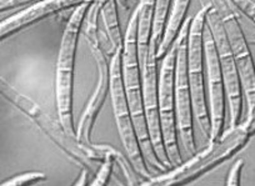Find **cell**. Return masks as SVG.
Here are the masks:
<instances>
[{
    "label": "cell",
    "instance_id": "6da1fadb",
    "mask_svg": "<svg viewBox=\"0 0 255 186\" xmlns=\"http://www.w3.org/2000/svg\"><path fill=\"white\" fill-rule=\"evenodd\" d=\"M250 134L247 121L237 126H229L217 141H208L203 150L197 151L183 161L180 165L174 166L165 173L158 174L141 185L146 186H183L194 183L202 176L217 169L225 161L234 158L249 144Z\"/></svg>",
    "mask_w": 255,
    "mask_h": 186
},
{
    "label": "cell",
    "instance_id": "7a4b0ae2",
    "mask_svg": "<svg viewBox=\"0 0 255 186\" xmlns=\"http://www.w3.org/2000/svg\"><path fill=\"white\" fill-rule=\"evenodd\" d=\"M138 19L139 14L135 9L131 13L127 31L124 35V45H123V80H124L125 94L130 107L131 116L135 125L136 135L139 138L141 150L149 169L158 171L159 174L165 173L168 169L160 163L154 151L149 135L148 125H146L145 112H144L143 100V72L140 67L138 49Z\"/></svg>",
    "mask_w": 255,
    "mask_h": 186
},
{
    "label": "cell",
    "instance_id": "3957f363",
    "mask_svg": "<svg viewBox=\"0 0 255 186\" xmlns=\"http://www.w3.org/2000/svg\"><path fill=\"white\" fill-rule=\"evenodd\" d=\"M0 94L16 109L30 117L34 124L38 125V128L70 159L77 161L83 169H88L90 173H97V165H100L103 159L105 158L107 145H87L80 143L75 136L70 135L64 129L59 120L54 121L35 101L20 94L3 78L0 79Z\"/></svg>",
    "mask_w": 255,
    "mask_h": 186
},
{
    "label": "cell",
    "instance_id": "277c9868",
    "mask_svg": "<svg viewBox=\"0 0 255 186\" xmlns=\"http://www.w3.org/2000/svg\"><path fill=\"white\" fill-rule=\"evenodd\" d=\"M95 1V0H94ZM93 1L85 3L72 10L64 28L55 68V102L58 120L70 135L77 138V129L73 119V84L78 40L84 26L88 9Z\"/></svg>",
    "mask_w": 255,
    "mask_h": 186
},
{
    "label": "cell",
    "instance_id": "5b68a950",
    "mask_svg": "<svg viewBox=\"0 0 255 186\" xmlns=\"http://www.w3.org/2000/svg\"><path fill=\"white\" fill-rule=\"evenodd\" d=\"M100 10L97 0L88 9L84 20V36L98 68V83L85 106L77 126V139L80 143L93 145L92 134L98 115L102 111L105 99L110 94V58L107 55L100 39Z\"/></svg>",
    "mask_w": 255,
    "mask_h": 186
},
{
    "label": "cell",
    "instance_id": "8992f818",
    "mask_svg": "<svg viewBox=\"0 0 255 186\" xmlns=\"http://www.w3.org/2000/svg\"><path fill=\"white\" fill-rule=\"evenodd\" d=\"M110 99H112L118 133L127 158L129 159L134 170L143 180V183L148 181L149 179L153 178V175L144 158L127 94H125L124 80H123V48H118L110 59Z\"/></svg>",
    "mask_w": 255,
    "mask_h": 186
},
{
    "label": "cell",
    "instance_id": "52a82bcc",
    "mask_svg": "<svg viewBox=\"0 0 255 186\" xmlns=\"http://www.w3.org/2000/svg\"><path fill=\"white\" fill-rule=\"evenodd\" d=\"M203 8L195 14L190 21L188 35V77L190 84L193 110L198 125L203 135L209 140L212 133L209 106L205 95V75H204V41L203 31L207 23V13L212 6L209 0H200Z\"/></svg>",
    "mask_w": 255,
    "mask_h": 186
},
{
    "label": "cell",
    "instance_id": "ba28073f",
    "mask_svg": "<svg viewBox=\"0 0 255 186\" xmlns=\"http://www.w3.org/2000/svg\"><path fill=\"white\" fill-rule=\"evenodd\" d=\"M213 8L219 14L227 33L228 41L239 72L244 101L247 105V117L250 120L255 114V63L240 24L239 15L229 0H209Z\"/></svg>",
    "mask_w": 255,
    "mask_h": 186
},
{
    "label": "cell",
    "instance_id": "9c48e42d",
    "mask_svg": "<svg viewBox=\"0 0 255 186\" xmlns=\"http://www.w3.org/2000/svg\"><path fill=\"white\" fill-rule=\"evenodd\" d=\"M190 21L191 18L186 19L176 38L178 51L175 65L176 128L179 140L189 156L197 153L194 138V110L188 77V35Z\"/></svg>",
    "mask_w": 255,
    "mask_h": 186
},
{
    "label": "cell",
    "instance_id": "30bf717a",
    "mask_svg": "<svg viewBox=\"0 0 255 186\" xmlns=\"http://www.w3.org/2000/svg\"><path fill=\"white\" fill-rule=\"evenodd\" d=\"M178 45L173 44L168 53L160 60V69L158 78L159 114H160L161 134L164 145L170 164L178 166L183 163L179 148L178 128H176L175 112V65Z\"/></svg>",
    "mask_w": 255,
    "mask_h": 186
},
{
    "label": "cell",
    "instance_id": "8fae6325",
    "mask_svg": "<svg viewBox=\"0 0 255 186\" xmlns=\"http://www.w3.org/2000/svg\"><path fill=\"white\" fill-rule=\"evenodd\" d=\"M207 24L213 34L218 56H219V65L223 80H224L225 92H227L228 107H229L230 126H237L240 122H243L244 94H243L239 72H238L234 56H233L232 49L228 41L224 25H223L219 14L213 6H210L207 13Z\"/></svg>",
    "mask_w": 255,
    "mask_h": 186
},
{
    "label": "cell",
    "instance_id": "7c38bea8",
    "mask_svg": "<svg viewBox=\"0 0 255 186\" xmlns=\"http://www.w3.org/2000/svg\"><path fill=\"white\" fill-rule=\"evenodd\" d=\"M203 41H204L208 94H209V114L210 122H212V133L208 141H217L225 130V110H227L228 100L217 46H215L214 38L207 23L203 31Z\"/></svg>",
    "mask_w": 255,
    "mask_h": 186
},
{
    "label": "cell",
    "instance_id": "4fadbf2b",
    "mask_svg": "<svg viewBox=\"0 0 255 186\" xmlns=\"http://www.w3.org/2000/svg\"><path fill=\"white\" fill-rule=\"evenodd\" d=\"M158 60L154 56H148L146 64L143 69V100L144 112H145L146 125H148L149 135L154 151L160 160V163L168 170L173 169L166 154L164 145L163 134H161L160 114H159V99H158Z\"/></svg>",
    "mask_w": 255,
    "mask_h": 186
},
{
    "label": "cell",
    "instance_id": "5bb4252c",
    "mask_svg": "<svg viewBox=\"0 0 255 186\" xmlns=\"http://www.w3.org/2000/svg\"><path fill=\"white\" fill-rule=\"evenodd\" d=\"M94 0H44L40 3L33 4L19 11L18 14L3 19L0 24V39L5 40L14 34L29 28L33 24L39 23L51 15L63 11L74 10L79 5L90 3Z\"/></svg>",
    "mask_w": 255,
    "mask_h": 186
},
{
    "label": "cell",
    "instance_id": "9a60e30c",
    "mask_svg": "<svg viewBox=\"0 0 255 186\" xmlns=\"http://www.w3.org/2000/svg\"><path fill=\"white\" fill-rule=\"evenodd\" d=\"M138 49L140 67L143 72L150 50L151 36H153L154 15H155V0H139L138 5Z\"/></svg>",
    "mask_w": 255,
    "mask_h": 186
},
{
    "label": "cell",
    "instance_id": "2e32d148",
    "mask_svg": "<svg viewBox=\"0 0 255 186\" xmlns=\"http://www.w3.org/2000/svg\"><path fill=\"white\" fill-rule=\"evenodd\" d=\"M190 3L191 0H173L170 14L168 16L165 31H164L163 35V40H161L158 51H156V60H158V63L165 56L169 49L175 43L176 38H178L179 33H180L181 28H183V24L188 19L186 18V14L189 11Z\"/></svg>",
    "mask_w": 255,
    "mask_h": 186
},
{
    "label": "cell",
    "instance_id": "e0dca14e",
    "mask_svg": "<svg viewBox=\"0 0 255 186\" xmlns=\"http://www.w3.org/2000/svg\"><path fill=\"white\" fill-rule=\"evenodd\" d=\"M100 10V20L103 21L105 33L109 36L113 48H123L124 34L122 31L119 19V3L118 0H97Z\"/></svg>",
    "mask_w": 255,
    "mask_h": 186
},
{
    "label": "cell",
    "instance_id": "ac0fdd59",
    "mask_svg": "<svg viewBox=\"0 0 255 186\" xmlns=\"http://www.w3.org/2000/svg\"><path fill=\"white\" fill-rule=\"evenodd\" d=\"M171 4L173 0H155V15H154V25H153V36H151L150 50L149 55L154 56L156 59V51L159 45L163 40L164 31H165L166 21L170 14Z\"/></svg>",
    "mask_w": 255,
    "mask_h": 186
},
{
    "label": "cell",
    "instance_id": "d6986e66",
    "mask_svg": "<svg viewBox=\"0 0 255 186\" xmlns=\"http://www.w3.org/2000/svg\"><path fill=\"white\" fill-rule=\"evenodd\" d=\"M118 153L119 151L115 150L112 146L107 145L105 149V158L103 159V161L100 163V165L98 166V170L95 173L94 179L90 183L92 186H104L108 185L110 180V176H112L113 171H114V166L117 165L115 163V158H117Z\"/></svg>",
    "mask_w": 255,
    "mask_h": 186
},
{
    "label": "cell",
    "instance_id": "ffe728a7",
    "mask_svg": "<svg viewBox=\"0 0 255 186\" xmlns=\"http://www.w3.org/2000/svg\"><path fill=\"white\" fill-rule=\"evenodd\" d=\"M46 180V175L41 171H28L11 176L1 183V186H30Z\"/></svg>",
    "mask_w": 255,
    "mask_h": 186
},
{
    "label": "cell",
    "instance_id": "44dd1931",
    "mask_svg": "<svg viewBox=\"0 0 255 186\" xmlns=\"http://www.w3.org/2000/svg\"><path fill=\"white\" fill-rule=\"evenodd\" d=\"M245 166V161L243 159H238L233 163L232 168L229 169L227 179H225V185L227 186H239L242 181L243 169Z\"/></svg>",
    "mask_w": 255,
    "mask_h": 186
},
{
    "label": "cell",
    "instance_id": "7402d4cb",
    "mask_svg": "<svg viewBox=\"0 0 255 186\" xmlns=\"http://www.w3.org/2000/svg\"><path fill=\"white\" fill-rule=\"evenodd\" d=\"M235 10L255 24V0H229Z\"/></svg>",
    "mask_w": 255,
    "mask_h": 186
},
{
    "label": "cell",
    "instance_id": "603a6c76",
    "mask_svg": "<svg viewBox=\"0 0 255 186\" xmlns=\"http://www.w3.org/2000/svg\"><path fill=\"white\" fill-rule=\"evenodd\" d=\"M44 0H0V11H9L11 9L20 8V6L33 5V4L40 3Z\"/></svg>",
    "mask_w": 255,
    "mask_h": 186
},
{
    "label": "cell",
    "instance_id": "cb8c5ba5",
    "mask_svg": "<svg viewBox=\"0 0 255 186\" xmlns=\"http://www.w3.org/2000/svg\"><path fill=\"white\" fill-rule=\"evenodd\" d=\"M89 173L90 171L88 170V169H83L82 170V174H80V176L79 178L77 179V180H75V183H74V185H87V181H88V175H89Z\"/></svg>",
    "mask_w": 255,
    "mask_h": 186
},
{
    "label": "cell",
    "instance_id": "d4e9b609",
    "mask_svg": "<svg viewBox=\"0 0 255 186\" xmlns=\"http://www.w3.org/2000/svg\"><path fill=\"white\" fill-rule=\"evenodd\" d=\"M245 121H247L248 124V130H249L250 136H255V114L252 119L245 120Z\"/></svg>",
    "mask_w": 255,
    "mask_h": 186
},
{
    "label": "cell",
    "instance_id": "484cf974",
    "mask_svg": "<svg viewBox=\"0 0 255 186\" xmlns=\"http://www.w3.org/2000/svg\"><path fill=\"white\" fill-rule=\"evenodd\" d=\"M118 3H119V8L122 9V10H129L131 6L128 0H118Z\"/></svg>",
    "mask_w": 255,
    "mask_h": 186
},
{
    "label": "cell",
    "instance_id": "4316f807",
    "mask_svg": "<svg viewBox=\"0 0 255 186\" xmlns=\"http://www.w3.org/2000/svg\"><path fill=\"white\" fill-rule=\"evenodd\" d=\"M128 1H129V3H130V5H131V4H133V0H128Z\"/></svg>",
    "mask_w": 255,
    "mask_h": 186
},
{
    "label": "cell",
    "instance_id": "83f0119b",
    "mask_svg": "<svg viewBox=\"0 0 255 186\" xmlns=\"http://www.w3.org/2000/svg\"><path fill=\"white\" fill-rule=\"evenodd\" d=\"M133 1H134V0H133Z\"/></svg>",
    "mask_w": 255,
    "mask_h": 186
}]
</instances>
